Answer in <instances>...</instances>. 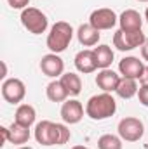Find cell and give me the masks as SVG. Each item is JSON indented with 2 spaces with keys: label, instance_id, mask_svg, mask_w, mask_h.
I'll return each mask as SVG.
<instances>
[{
  "label": "cell",
  "instance_id": "7",
  "mask_svg": "<svg viewBox=\"0 0 148 149\" xmlns=\"http://www.w3.org/2000/svg\"><path fill=\"white\" fill-rule=\"evenodd\" d=\"M26 95V85L19 78H7L2 83V97L9 104H19L23 102Z\"/></svg>",
  "mask_w": 148,
  "mask_h": 149
},
{
  "label": "cell",
  "instance_id": "25",
  "mask_svg": "<svg viewBox=\"0 0 148 149\" xmlns=\"http://www.w3.org/2000/svg\"><path fill=\"white\" fill-rule=\"evenodd\" d=\"M0 134H2V146L5 142H9V127H0Z\"/></svg>",
  "mask_w": 148,
  "mask_h": 149
},
{
  "label": "cell",
  "instance_id": "31",
  "mask_svg": "<svg viewBox=\"0 0 148 149\" xmlns=\"http://www.w3.org/2000/svg\"><path fill=\"white\" fill-rule=\"evenodd\" d=\"M138 2H148V0H138Z\"/></svg>",
  "mask_w": 148,
  "mask_h": 149
},
{
  "label": "cell",
  "instance_id": "28",
  "mask_svg": "<svg viewBox=\"0 0 148 149\" xmlns=\"http://www.w3.org/2000/svg\"><path fill=\"white\" fill-rule=\"evenodd\" d=\"M70 149H91V148H85V146H73V148Z\"/></svg>",
  "mask_w": 148,
  "mask_h": 149
},
{
  "label": "cell",
  "instance_id": "3",
  "mask_svg": "<svg viewBox=\"0 0 148 149\" xmlns=\"http://www.w3.org/2000/svg\"><path fill=\"white\" fill-rule=\"evenodd\" d=\"M73 33L75 31L70 23H66V21L54 23L52 28H51V31H49V35H47V40H45L47 49L52 54L65 52L68 49V45L72 43V40H73Z\"/></svg>",
  "mask_w": 148,
  "mask_h": 149
},
{
  "label": "cell",
  "instance_id": "13",
  "mask_svg": "<svg viewBox=\"0 0 148 149\" xmlns=\"http://www.w3.org/2000/svg\"><path fill=\"white\" fill-rule=\"evenodd\" d=\"M120 78H122V76H118L113 70L106 68V70H101L99 73L96 74V85H98L103 92L111 94V92L117 90V87H118V83H120Z\"/></svg>",
  "mask_w": 148,
  "mask_h": 149
},
{
  "label": "cell",
  "instance_id": "27",
  "mask_svg": "<svg viewBox=\"0 0 148 149\" xmlns=\"http://www.w3.org/2000/svg\"><path fill=\"white\" fill-rule=\"evenodd\" d=\"M140 83L141 85H148V66H145V71H143L141 78H140Z\"/></svg>",
  "mask_w": 148,
  "mask_h": 149
},
{
  "label": "cell",
  "instance_id": "14",
  "mask_svg": "<svg viewBox=\"0 0 148 149\" xmlns=\"http://www.w3.org/2000/svg\"><path fill=\"white\" fill-rule=\"evenodd\" d=\"M75 68H77V71H80V73H84V74L94 73L98 70L94 50H80L75 56Z\"/></svg>",
  "mask_w": 148,
  "mask_h": 149
},
{
  "label": "cell",
  "instance_id": "24",
  "mask_svg": "<svg viewBox=\"0 0 148 149\" xmlns=\"http://www.w3.org/2000/svg\"><path fill=\"white\" fill-rule=\"evenodd\" d=\"M7 2H9L11 9H21V10H25L30 5V0H7Z\"/></svg>",
  "mask_w": 148,
  "mask_h": 149
},
{
  "label": "cell",
  "instance_id": "18",
  "mask_svg": "<svg viewBox=\"0 0 148 149\" xmlns=\"http://www.w3.org/2000/svg\"><path fill=\"white\" fill-rule=\"evenodd\" d=\"M138 80H132V78H125L122 76L120 78V83L115 90V94L120 97V99H132L134 95H138Z\"/></svg>",
  "mask_w": 148,
  "mask_h": 149
},
{
  "label": "cell",
  "instance_id": "19",
  "mask_svg": "<svg viewBox=\"0 0 148 149\" xmlns=\"http://www.w3.org/2000/svg\"><path fill=\"white\" fill-rule=\"evenodd\" d=\"M28 141H30V128L12 121V125L9 127V142L21 146V144H26Z\"/></svg>",
  "mask_w": 148,
  "mask_h": 149
},
{
  "label": "cell",
  "instance_id": "22",
  "mask_svg": "<svg viewBox=\"0 0 148 149\" xmlns=\"http://www.w3.org/2000/svg\"><path fill=\"white\" fill-rule=\"evenodd\" d=\"M122 139L120 135H113V134H105L98 139V149H122Z\"/></svg>",
  "mask_w": 148,
  "mask_h": 149
},
{
  "label": "cell",
  "instance_id": "6",
  "mask_svg": "<svg viewBox=\"0 0 148 149\" xmlns=\"http://www.w3.org/2000/svg\"><path fill=\"white\" fill-rule=\"evenodd\" d=\"M147 42L145 33L140 31H122L120 28L113 35V47H117L120 52H129L134 49H140Z\"/></svg>",
  "mask_w": 148,
  "mask_h": 149
},
{
  "label": "cell",
  "instance_id": "4",
  "mask_svg": "<svg viewBox=\"0 0 148 149\" xmlns=\"http://www.w3.org/2000/svg\"><path fill=\"white\" fill-rule=\"evenodd\" d=\"M21 24L33 35H42L45 33L47 26H49V19L47 16L37 9V7H26L25 10H21Z\"/></svg>",
  "mask_w": 148,
  "mask_h": 149
},
{
  "label": "cell",
  "instance_id": "21",
  "mask_svg": "<svg viewBox=\"0 0 148 149\" xmlns=\"http://www.w3.org/2000/svg\"><path fill=\"white\" fill-rule=\"evenodd\" d=\"M59 80H61V83L65 85L68 95L77 97V95L82 92V78L77 73H63V76H61Z\"/></svg>",
  "mask_w": 148,
  "mask_h": 149
},
{
  "label": "cell",
  "instance_id": "30",
  "mask_svg": "<svg viewBox=\"0 0 148 149\" xmlns=\"http://www.w3.org/2000/svg\"><path fill=\"white\" fill-rule=\"evenodd\" d=\"M145 19L148 21V9H147V12H145Z\"/></svg>",
  "mask_w": 148,
  "mask_h": 149
},
{
  "label": "cell",
  "instance_id": "11",
  "mask_svg": "<svg viewBox=\"0 0 148 149\" xmlns=\"http://www.w3.org/2000/svg\"><path fill=\"white\" fill-rule=\"evenodd\" d=\"M118 71L125 78H132V80H140L141 74L145 71V64L143 61H140V57L134 56H127L118 63Z\"/></svg>",
  "mask_w": 148,
  "mask_h": 149
},
{
  "label": "cell",
  "instance_id": "26",
  "mask_svg": "<svg viewBox=\"0 0 148 149\" xmlns=\"http://www.w3.org/2000/svg\"><path fill=\"white\" fill-rule=\"evenodd\" d=\"M141 57H143V61L148 63V38H147V42L141 45Z\"/></svg>",
  "mask_w": 148,
  "mask_h": 149
},
{
  "label": "cell",
  "instance_id": "10",
  "mask_svg": "<svg viewBox=\"0 0 148 149\" xmlns=\"http://www.w3.org/2000/svg\"><path fill=\"white\" fill-rule=\"evenodd\" d=\"M61 118L68 125H77L84 118V106L77 99H66L61 106Z\"/></svg>",
  "mask_w": 148,
  "mask_h": 149
},
{
  "label": "cell",
  "instance_id": "9",
  "mask_svg": "<svg viewBox=\"0 0 148 149\" xmlns=\"http://www.w3.org/2000/svg\"><path fill=\"white\" fill-rule=\"evenodd\" d=\"M40 70L42 73L49 78H61L65 73V63L63 59L58 56V54H45L42 59H40Z\"/></svg>",
  "mask_w": 148,
  "mask_h": 149
},
{
  "label": "cell",
  "instance_id": "5",
  "mask_svg": "<svg viewBox=\"0 0 148 149\" xmlns=\"http://www.w3.org/2000/svg\"><path fill=\"white\" fill-rule=\"evenodd\" d=\"M117 132H118L122 141H125V142H138L145 135V125L136 116H125V118H122L118 121Z\"/></svg>",
  "mask_w": 148,
  "mask_h": 149
},
{
  "label": "cell",
  "instance_id": "20",
  "mask_svg": "<svg viewBox=\"0 0 148 149\" xmlns=\"http://www.w3.org/2000/svg\"><path fill=\"white\" fill-rule=\"evenodd\" d=\"M94 56H96V63H98V70H106L110 68L113 63V50L110 45H98L94 49Z\"/></svg>",
  "mask_w": 148,
  "mask_h": 149
},
{
  "label": "cell",
  "instance_id": "16",
  "mask_svg": "<svg viewBox=\"0 0 148 149\" xmlns=\"http://www.w3.org/2000/svg\"><path fill=\"white\" fill-rule=\"evenodd\" d=\"M37 120V111L32 104H19L18 109H16V114H14V121L23 125V127H32Z\"/></svg>",
  "mask_w": 148,
  "mask_h": 149
},
{
  "label": "cell",
  "instance_id": "8",
  "mask_svg": "<svg viewBox=\"0 0 148 149\" xmlns=\"http://www.w3.org/2000/svg\"><path fill=\"white\" fill-rule=\"evenodd\" d=\"M118 23V17L115 14V10H111L108 7H101L91 12L89 16V24L94 26L98 31H105V30H111L115 24Z\"/></svg>",
  "mask_w": 148,
  "mask_h": 149
},
{
  "label": "cell",
  "instance_id": "17",
  "mask_svg": "<svg viewBox=\"0 0 148 149\" xmlns=\"http://www.w3.org/2000/svg\"><path fill=\"white\" fill-rule=\"evenodd\" d=\"M45 95H47V99L51 102H65L70 97L65 85L61 83V80H52L45 88Z\"/></svg>",
  "mask_w": 148,
  "mask_h": 149
},
{
  "label": "cell",
  "instance_id": "12",
  "mask_svg": "<svg viewBox=\"0 0 148 149\" xmlns=\"http://www.w3.org/2000/svg\"><path fill=\"white\" fill-rule=\"evenodd\" d=\"M118 24H120L122 31H140L143 26V17L138 10L125 9L118 17Z\"/></svg>",
  "mask_w": 148,
  "mask_h": 149
},
{
  "label": "cell",
  "instance_id": "29",
  "mask_svg": "<svg viewBox=\"0 0 148 149\" xmlns=\"http://www.w3.org/2000/svg\"><path fill=\"white\" fill-rule=\"evenodd\" d=\"M18 149H33V148H30V146H21V148H18Z\"/></svg>",
  "mask_w": 148,
  "mask_h": 149
},
{
  "label": "cell",
  "instance_id": "15",
  "mask_svg": "<svg viewBox=\"0 0 148 149\" xmlns=\"http://www.w3.org/2000/svg\"><path fill=\"white\" fill-rule=\"evenodd\" d=\"M77 38H78L80 45H84V47H94L99 42V31L94 26H91L89 23L87 24H80L78 30H77Z\"/></svg>",
  "mask_w": 148,
  "mask_h": 149
},
{
  "label": "cell",
  "instance_id": "23",
  "mask_svg": "<svg viewBox=\"0 0 148 149\" xmlns=\"http://www.w3.org/2000/svg\"><path fill=\"white\" fill-rule=\"evenodd\" d=\"M138 99H140V102L148 108V85H141L140 87V90H138Z\"/></svg>",
  "mask_w": 148,
  "mask_h": 149
},
{
  "label": "cell",
  "instance_id": "1",
  "mask_svg": "<svg viewBox=\"0 0 148 149\" xmlns=\"http://www.w3.org/2000/svg\"><path fill=\"white\" fill-rule=\"evenodd\" d=\"M72 132L63 123H54L49 120H42L35 127V139L38 144L49 148V146H63L70 141Z\"/></svg>",
  "mask_w": 148,
  "mask_h": 149
},
{
  "label": "cell",
  "instance_id": "2",
  "mask_svg": "<svg viewBox=\"0 0 148 149\" xmlns=\"http://www.w3.org/2000/svg\"><path fill=\"white\" fill-rule=\"evenodd\" d=\"M117 111V101L108 92H101L92 95L85 104V114L94 121H103L113 116Z\"/></svg>",
  "mask_w": 148,
  "mask_h": 149
}]
</instances>
